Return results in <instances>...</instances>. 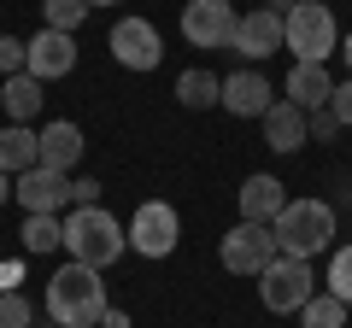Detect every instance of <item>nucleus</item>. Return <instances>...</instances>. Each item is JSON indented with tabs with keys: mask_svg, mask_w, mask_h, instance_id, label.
<instances>
[{
	"mask_svg": "<svg viewBox=\"0 0 352 328\" xmlns=\"http://www.w3.org/2000/svg\"><path fill=\"white\" fill-rule=\"evenodd\" d=\"M47 316L59 328H100V316L112 311L106 299V270H88V264H65L47 276Z\"/></svg>",
	"mask_w": 352,
	"mask_h": 328,
	"instance_id": "f257e3e1",
	"label": "nucleus"
},
{
	"mask_svg": "<svg viewBox=\"0 0 352 328\" xmlns=\"http://www.w3.org/2000/svg\"><path fill=\"white\" fill-rule=\"evenodd\" d=\"M65 253H71V264L112 270L118 258L129 253V229L118 223L106 205H82V211L65 217Z\"/></svg>",
	"mask_w": 352,
	"mask_h": 328,
	"instance_id": "f03ea898",
	"label": "nucleus"
},
{
	"mask_svg": "<svg viewBox=\"0 0 352 328\" xmlns=\"http://www.w3.org/2000/svg\"><path fill=\"white\" fill-rule=\"evenodd\" d=\"M270 235H276L282 258H305V264H311L317 253L335 246V205L329 200H288L282 217L270 223Z\"/></svg>",
	"mask_w": 352,
	"mask_h": 328,
	"instance_id": "7ed1b4c3",
	"label": "nucleus"
},
{
	"mask_svg": "<svg viewBox=\"0 0 352 328\" xmlns=\"http://www.w3.org/2000/svg\"><path fill=\"white\" fill-rule=\"evenodd\" d=\"M282 36H288V53L300 65H323L329 53H340V24L323 0H300L288 18H282Z\"/></svg>",
	"mask_w": 352,
	"mask_h": 328,
	"instance_id": "20e7f679",
	"label": "nucleus"
},
{
	"mask_svg": "<svg viewBox=\"0 0 352 328\" xmlns=\"http://www.w3.org/2000/svg\"><path fill=\"white\" fill-rule=\"evenodd\" d=\"M317 293V270L305 258H270V270L258 276V299L270 316H300V305Z\"/></svg>",
	"mask_w": 352,
	"mask_h": 328,
	"instance_id": "39448f33",
	"label": "nucleus"
},
{
	"mask_svg": "<svg viewBox=\"0 0 352 328\" xmlns=\"http://www.w3.org/2000/svg\"><path fill=\"white\" fill-rule=\"evenodd\" d=\"M176 240H182V217H176L170 200H141L135 217H129V253L141 258H170Z\"/></svg>",
	"mask_w": 352,
	"mask_h": 328,
	"instance_id": "423d86ee",
	"label": "nucleus"
},
{
	"mask_svg": "<svg viewBox=\"0 0 352 328\" xmlns=\"http://www.w3.org/2000/svg\"><path fill=\"white\" fill-rule=\"evenodd\" d=\"M235 24L241 12L229 6V0H188L182 6V41L188 47H235Z\"/></svg>",
	"mask_w": 352,
	"mask_h": 328,
	"instance_id": "0eeeda50",
	"label": "nucleus"
},
{
	"mask_svg": "<svg viewBox=\"0 0 352 328\" xmlns=\"http://www.w3.org/2000/svg\"><path fill=\"white\" fill-rule=\"evenodd\" d=\"M217 253H223L229 276H264L270 258H276V235H270V223H235Z\"/></svg>",
	"mask_w": 352,
	"mask_h": 328,
	"instance_id": "6e6552de",
	"label": "nucleus"
},
{
	"mask_svg": "<svg viewBox=\"0 0 352 328\" xmlns=\"http://www.w3.org/2000/svg\"><path fill=\"white\" fill-rule=\"evenodd\" d=\"M106 47H112V59L124 71H159V59H164V41H159V30L147 18H118Z\"/></svg>",
	"mask_w": 352,
	"mask_h": 328,
	"instance_id": "1a4fd4ad",
	"label": "nucleus"
},
{
	"mask_svg": "<svg viewBox=\"0 0 352 328\" xmlns=\"http://www.w3.org/2000/svg\"><path fill=\"white\" fill-rule=\"evenodd\" d=\"M24 71L36 76V82H59V76H71L76 71V36L41 24L36 36L24 41Z\"/></svg>",
	"mask_w": 352,
	"mask_h": 328,
	"instance_id": "9d476101",
	"label": "nucleus"
},
{
	"mask_svg": "<svg viewBox=\"0 0 352 328\" xmlns=\"http://www.w3.org/2000/svg\"><path fill=\"white\" fill-rule=\"evenodd\" d=\"M288 47V36H282V12H270V6H252V12H241L235 24V53L241 59H270V53Z\"/></svg>",
	"mask_w": 352,
	"mask_h": 328,
	"instance_id": "9b49d317",
	"label": "nucleus"
},
{
	"mask_svg": "<svg viewBox=\"0 0 352 328\" xmlns=\"http://www.w3.org/2000/svg\"><path fill=\"white\" fill-rule=\"evenodd\" d=\"M82 147H88V135H82V124H71V117H53V124L36 129L41 164H47V170H59V176H71L76 164H82Z\"/></svg>",
	"mask_w": 352,
	"mask_h": 328,
	"instance_id": "f8f14e48",
	"label": "nucleus"
},
{
	"mask_svg": "<svg viewBox=\"0 0 352 328\" xmlns=\"http://www.w3.org/2000/svg\"><path fill=\"white\" fill-rule=\"evenodd\" d=\"M12 200L30 211H53L59 217V205H71V176H59V170H47V164H36V170H24V176H12Z\"/></svg>",
	"mask_w": 352,
	"mask_h": 328,
	"instance_id": "ddd939ff",
	"label": "nucleus"
},
{
	"mask_svg": "<svg viewBox=\"0 0 352 328\" xmlns=\"http://www.w3.org/2000/svg\"><path fill=\"white\" fill-rule=\"evenodd\" d=\"M276 106V94H270V76L264 71H235V76H223V112L229 117H264Z\"/></svg>",
	"mask_w": 352,
	"mask_h": 328,
	"instance_id": "4468645a",
	"label": "nucleus"
},
{
	"mask_svg": "<svg viewBox=\"0 0 352 328\" xmlns=\"http://www.w3.org/2000/svg\"><path fill=\"white\" fill-rule=\"evenodd\" d=\"M235 205H241V223H276L282 205H288V188L270 170H258V176H247L235 188Z\"/></svg>",
	"mask_w": 352,
	"mask_h": 328,
	"instance_id": "2eb2a0df",
	"label": "nucleus"
},
{
	"mask_svg": "<svg viewBox=\"0 0 352 328\" xmlns=\"http://www.w3.org/2000/svg\"><path fill=\"white\" fill-rule=\"evenodd\" d=\"M282 94H288L300 112H323V106L335 100V76H329V65H300V59H294Z\"/></svg>",
	"mask_w": 352,
	"mask_h": 328,
	"instance_id": "dca6fc26",
	"label": "nucleus"
},
{
	"mask_svg": "<svg viewBox=\"0 0 352 328\" xmlns=\"http://www.w3.org/2000/svg\"><path fill=\"white\" fill-rule=\"evenodd\" d=\"M258 124H264V147L270 152H300L305 147V112L294 100H276Z\"/></svg>",
	"mask_w": 352,
	"mask_h": 328,
	"instance_id": "f3484780",
	"label": "nucleus"
},
{
	"mask_svg": "<svg viewBox=\"0 0 352 328\" xmlns=\"http://www.w3.org/2000/svg\"><path fill=\"white\" fill-rule=\"evenodd\" d=\"M41 152H36V124H6L0 129V170L6 176H24V170H36Z\"/></svg>",
	"mask_w": 352,
	"mask_h": 328,
	"instance_id": "a211bd4d",
	"label": "nucleus"
},
{
	"mask_svg": "<svg viewBox=\"0 0 352 328\" xmlns=\"http://www.w3.org/2000/svg\"><path fill=\"white\" fill-rule=\"evenodd\" d=\"M41 100H47V94H41V82H36L30 71H18V76H6V82H0V106H6V117H12V124H36Z\"/></svg>",
	"mask_w": 352,
	"mask_h": 328,
	"instance_id": "6ab92c4d",
	"label": "nucleus"
},
{
	"mask_svg": "<svg viewBox=\"0 0 352 328\" xmlns=\"http://www.w3.org/2000/svg\"><path fill=\"white\" fill-rule=\"evenodd\" d=\"M18 240H24V253H30V258L59 253V246H65V217H53V211H30L24 229H18Z\"/></svg>",
	"mask_w": 352,
	"mask_h": 328,
	"instance_id": "aec40b11",
	"label": "nucleus"
},
{
	"mask_svg": "<svg viewBox=\"0 0 352 328\" xmlns=\"http://www.w3.org/2000/svg\"><path fill=\"white\" fill-rule=\"evenodd\" d=\"M176 106H188V112L223 106V76H212V71H182V76H176Z\"/></svg>",
	"mask_w": 352,
	"mask_h": 328,
	"instance_id": "412c9836",
	"label": "nucleus"
},
{
	"mask_svg": "<svg viewBox=\"0 0 352 328\" xmlns=\"http://www.w3.org/2000/svg\"><path fill=\"white\" fill-rule=\"evenodd\" d=\"M300 328H346V305L335 293H311L300 305Z\"/></svg>",
	"mask_w": 352,
	"mask_h": 328,
	"instance_id": "4be33fe9",
	"label": "nucleus"
},
{
	"mask_svg": "<svg viewBox=\"0 0 352 328\" xmlns=\"http://www.w3.org/2000/svg\"><path fill=\"white\" fill-rule=\"evenodd\" d=\"M41 18H47V30H65V36H76L88 18V0H41Z\"/></svg>",
	"mask_w": 352,
	"mask_h": 328,
	"instance_id": "5701e85b",
	"label": "nucleus"
},
{
	"mask_svg": "<svg viewBox=\"0 0 352 328\" xmlns=\"http://www.w3.org/2000/svg\"><path fill=\"white\" fill-rule=\"evenodd\" d=\"M329 288L323 293H335V299L340 305H352V240H346V246H335V258H329Z\"/></svg>",
	"mask_w": 352,
	"mask_h": 328,
	"instance_id": "b1692460",
	"label": "nucleus"
},
{
	"mask_svg": "<svg viewBox=\"0 0 352 328\" xmlns=\"http://www.w3.org/2000/svg\"><path fill=\"white\" fill-rule=\"evenodd\" d=\"M0 328H36V311L24 293H0Z\"/></svg>",
	"mask_w": 352,
	"mask_h": 328,
	"instance_id": "393cba45",
	"label": "nucleus"
},
{
	"mask_svg": "<svg viewBox=\"0 0 352 328\" xmlns=\"http://www.w3.org/2000/svg\"><path fill=\"white\" fill-rule=\"evenodd\" d=\"M335 135H340V117L329 106L323 112H305V141H335Z\"/></svg>",
	"mask_w": 352,
	"mask_h": 328,
	"instance_id": "a878e982",
	"label": "nucleus"
},
{
	"mask_svg": "<svg viewBox=\"0 0 352 328\" xmlns=\"http://www.w3.org/2000/svg\"><path fill=\"white\" fill-rule=\"evenodd\" d=\"M18 71H24V41L0 36V76H18Z\"/></svg>",
	"mask_w": 352,
	"mask_h": 328,
	"instance_id": "bb28decb",
	"label": "nucleus"
},
{
	"mask_svg": "<svg viewBox=\"0 0 352 328\" xmlns=\"http://www.w3.org/2000/svg\"><path fill=\"white\" fill-rule=\"evenodd\" d=\"M82 205H100V182L94 176H71V211H82Z\"/></svg>",
	"mask_w": 352,
	"mask_h": 328,
	"instance_id": "cd10ccee",
	"label": "nucleus"
},
{
	"mask_svg": "<svg viewBox=\"0 0 352 328\" xmlns=\"http://www.w3.org/2000/svg\"><path fill=\"white\" fill-rule=\"evenodd\" d=\"M329 112L340 117V129H352V76H346V82H335V100H329Z\"/></svg>",
	"mask_w": 352,
	"mask_h": 328,
	"instance_id": "c85d7f7f",
	"label": "nucleus"
},
{
	"mask_svg": "<svg viewBox=\"0 0 352 328\" xmlns=\"http://www.w3.org/2000/svg\"><path fill=\"white\" fill-rule=\"evenodd\" d=\"M18 276H24V270H18V264H6V258H0V293H18Z\"/></svg>",
	"mask_w": 352,
	"mask_h": 328,
	"instance_id": "c756f323",
	"label": "nucleus"
},
{
	"mask_svg": "<svg viewBox=\"0 0 352 328\" xmlns=\"http://www.w3.org/2000/svg\"><path fill=\"white\" fill-rule=\"evenodd\" d=\"M100 328H129V311H106V316H100Z\"/></svg>",
	"mask_w": 352,
	"mask_h": 328,
	"instance_id": "7c9ffc66",
	"label": "nucleus"
},
{
	"mask_svg": "<svg viewBox=\"0 0 352 328\" xmlns=\"http://www.w3.org/2000/svg\"><path fill=\"white\" fill-rule=\"evenodd\" d=\"M264 6H270V12H282V18H288L294 6H300V0H264Z\"/></svg>",
	"mask_w": 352,
	"mask_h": 328,
	"instance_id": "2f4dec72",
	"label": "nucleus"
},
{
	"mask_svg": "<svg viewBox=\"0 0 352 328\" xmlns=\"http://www.w3.org/2000/svg\"><path fill=\"white\" fill-rule=\"evenodd\" d=\"M340 59H346V71H352V30L340 36Z\"/></svg>",
	"mask_w": 352,
	"mask_h": 328,
	"instance_id": "473e14b6",
	"label": "nucleus"
},
{
	"mask_svg": "<svg viewBox=\"0 0 352 328\" xmlns=\"http://www.w3.org/2000/svg\"><path fill=\"white\" fill-rule=\"evenodd\" d=\"M12 200V176H6V170H0V205Z\"/></svg>",
	"mask_w": 352,
	"mask_h": 328,
	"instance_id": "72a5a7b5",
	"label": "nucleus"
},
{
	"mask_svg": "<svg viewBox=\"0 0 352 328\" xmlns=\"http://www.w3.org/2000/svg\"><path fill=\"white\" fill-rule=\"evenodd\" d=\"M88 6H124V0H88Z\"/></svg>",
	"mask_w": 352,
	"mask_h": 328,
	"instance_id": "f704fd0d",
	"label": "nucleus"
},
{
	"mask_svg": "<svg viewBox=\"0 0 352 328\" xmlns=\"http://www.w3.org/2000/svg\"><path fill=\"white\" fill-rule=\"evenodd\" d=\"M36 328H59V323H53V316H47V323H36Z\"/></svg>",
	"mask_w": 352,
	"mask_h": 328,
	"instance_id": "c9c22d12",
	"label": "nucleus"
}]
</instances>
